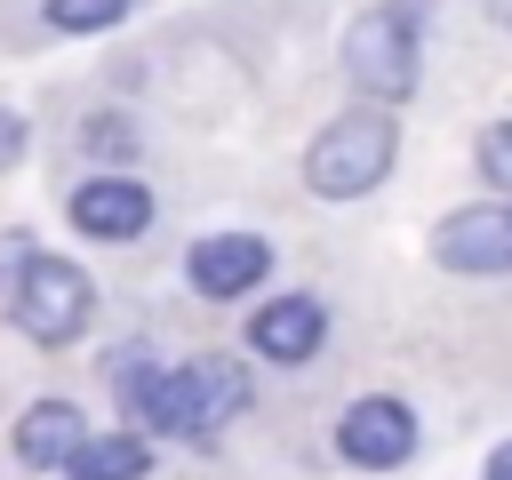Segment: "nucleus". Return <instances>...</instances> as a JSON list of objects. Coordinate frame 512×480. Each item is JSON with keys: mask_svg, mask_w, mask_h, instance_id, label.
<instances>
[{"mask_svg": "<svg viewBox=\"0 0 512 480\" xmlns=\"http://www.w3.org/2000/svg\"><path fill=\"white\" fill-rule=\"evenodd\" d=\"M72 224H80L88 240H136V232L152 224V192H144L136 176H88V184L72 192Z\"/></svg>", "mask_w": 512, "mask_h": 480, "instance_id": "obj_8", "label": "nucleus"}, {"mask_svg": "<svg viewBox=\"0 0 512 480\" xmlns=\"http://www.w3.org/2000/svg\"><path fill=\"white\" fill-rule=\"evenodd\" d=\"M72 480H144L152 472V448L136 432H104V440H80V456L64 464Z\"/></svg>", "mask_w": 512, "mask_h": 480, "instance_id": "obj_11", "label": "nucleus"}, {"mask_svg": "<svg viewBox=\"0 0 512 480\" xmlns=\"http://www.w3.org/2000/svg\"><path fill=\"white\" fill-rule=\"evenodd\" d=\"M32 256H40V248H32L24 232H0V304L16 296V280H24V264H32Z\"/></svg>", "mask_w": 512, "mask_h": 480, "instance_id": "obj_13", "label": "nucleus"}, {"mask_svg": "<svg viewBox=\"0 0 512 480\" xmlns=\"http://www.w3.org/2000/svg\"><path fill=\"white\" fill-rule=\"evenodd\" d=\"M432 256L448 272H512V200H480V208L440 216Z\"/></svg>", "mask_w": 512, "mask_h": 480, "instance_id": "obj_6", "label": "nucleus"}, {"mask_svg": "<svg viewBox=\"0 0 512 480\" xmlns=\"http://www.w3.org/2000/svg\"><path fill=\"white\" fill-rule=\"evenodd\" d=\"M88 312H96V288H88V272L64 264V256H32L24 280H16V296H8V320H16L32 344H72V336L88 328Z\"/></svg>", "mask_w": 512, "mask_h": 480, "instance_id": "obj_4", "label": "nucleus"}, {"mask_svg": "<svg viewBox=\"0 0 512 480\" xmlns=\"http://www.w3.org/2000/svg\"><path fill=\"white\" fill-rule=\"evenodd\" d=\"M336 448H344V464H360V472H392V464H408L416 456V408L408 400H352L344 408V424H336Z\"/></svg>", "mask_w": 512, "mask_h": 480, "instance_id": "obj_5", "label": "nucleus"}, {"mask_svg": "<svg viewBox=\"0 0 512 480\" xmlns=\"http://www.w3.org/2000/svg\"><path fill=\"white\" fill-rule=\"evenodd\" d=\"M480 168H488V176L512 192V120H496V128L480 136Z\"/></svg>", "mask_w": 512, "mask_h": 480, "instance_id": "obj_14", "label": "nucleus"}, {"mask_svg": "<svg viewBox=\"0 0 512 480\" xmlns=\"http://www.w3.org/2000/svg\"><path fill=\"white\" fill-rule=\"evenodd\" d=\"M56 32H104V24H120L128 16V0H48L40 8Z\"/></svg>", "mask_w": 512, "mask_h": 480, "instance_id": "obj_12", "label": "nucleus"}, {"mask_svg": "<svg viewBox=\"0 0 512 480\" xmlns=\"http://www.w3.org/2000/svg\"><path fill=\"white\" fill-rule=\"evenodd\" d=\"M488 480H512V440H504V448L488 456Z\"/></svg>", "mask_w": 512, "mask_h": 480, "instance_id": "obj_17", "label": "nucleus"}, {"mask_svg": "<svg viewBox=\"0 0 512 480\" xmlns=\"http://www.w3.org/2000/svg\"><path fill=\"white\" fill-rule=\"evenodd\" d=\"M392 152H400L392 112H344L304 144V184L320 200H360V192H376L392 176Z\"/></svg>", "mask_w": 512, "mask_h": 480, "instance_id": "obj_2", "label": "nucleus"}, {"mask_svg": "<svg viewBox=\"0 0 512 480\" xmlns=\"http://www.w3.org/2000/svg\"><path fill=\"white\" fill-rule=\"evenodd\" d=\"M112 384H120V408L144 424V432H184V440H208L224 416L248 408V368L200 352L184 368H152V360H112Z\"/></svg>", "mask_w": 512, "mask_h": 480, "instance_id": "obj_1", "label": "nucleus"}, {"mask_svg": "<svg viewBox=\"0 0 512 480\" xmlns=\"http://www.w3.org/2000/svg\"><path fill=\"white\" fill-rule=\"evenodd\" d=\"M88 144H96V152H120V144H136V136H128L120 120H96V128H88Z\"/></svg>", "mask_w": 512, "mask_h": 480, "instance_id": "obj_15", "label": "nucleus"}, {"mask_svg": "<svg viewBox=\"0 0 512 480\" xmlns=\"http://www.w3.org/2000/svg\"><path fill=\"white\" fill-rule=\"evenodd\" d=\"M320 336H328V312H320V296H280V304H264L256 320H248V344L264 352V360H312L320 352Z\"/></svg>", "mask_w": 512, "mask_h": 480, "instance_id": "obj_9", "label": "nucleus"}, {"mask_svg": "<svg viewBox=\"0 0 512 480\" xmlns=\"http://www.w3.org/2000/svg\"><path fill=\"white\" fill-rule=\"evenodd\" d=\"M16 152H24V120H8V112H0V168H8Z\"/></svg>", "mask_w": 512, "mask_h": 480, "instance_id": "obj_16", "label": "nucleus"}, {"mask_svg": "<svg viewBox=\"0 0 512 480\" xmlns=\"http://www.w3.org/2000/svg\"><path fill=\"white\" fill-rule=\"evenodd\" d=\"M80 440H88V424H80V408H72V400H32V408L16 416V456H24L32 472L72 464V456H80Z\"/></svg>", "mask_w": 512, "mask_h": 480, "instance_id": "obj_10", "label": "nucleus"}, {"mask_svg": "<svg viewBox=\"0 0 512 480\" xmlns=\"http://www.w3.org/2000/svg\"><path fill=\"white\" fill-rule=\"evenodd\" d=\"M416 40H424V24H416V8H400V0L352 16V32H344V80H352L360 96H376V104H400V96L416 88V64H424Z\"/></svg>", "mask_w": 512, "mask_h": 480, "instance_id": "obj_3", "label": "nucleus"}, {"mask_svg": "<svg viewBox=\"0 0 512 480\" xmlns=\"http://www.w3.org/2000/svg\"><path fill=\"white\" fill-rule=\"evenodd\" d=\"M272 272V248L256 240V232H208V240H192V256H184V280L200 288V296H248L256 280Z\"/></svg>", "mask_w": 512, "mask_h": 480, "instance_id": "obj_7", "label": "nucleus"}]
</instances>
